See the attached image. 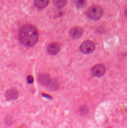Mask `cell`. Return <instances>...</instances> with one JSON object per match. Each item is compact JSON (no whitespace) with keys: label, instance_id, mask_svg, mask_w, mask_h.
Instances as JSON below:
<instances>
[{"label":"cell","instance_id":"6da1fadb","mask_svg":"<svg viewBox=\"0 0 127 128\" xmlns=\"http://www.w3.org/2000/svg\"><path fill=\"white\" fill-rule=\"evenodd\" d=\"M39 34L38 29L32 25H25L19 31V39L26 47H33L38 42Z\"/></svg>","mask_w":127,"mask_h":128},{"label":"cell","instance_id":"7a4b0ae2","mask_svg":"<svg viewBox=\"0 0 127 128\" xmlns=\"http://www.w3.org/2000/svg\"><path fill=\"white\" fill-rule=\"evenodd\" d=\"M102 14H103V11H102L101 7L98 5H93L91 7L87 13L88 17L93 20H100L102 17Z\"/></svg>","mask_w":127,"mask_h":128},{"label":"cell","instance_id":"3957f363","mask_svg":"<svg viewBox=\"0 0 127 128\" xmlns=\"http://www.w3.org/2000/svg\"><path fill=\"white\" fill-rule=\"evenodd\" d=\"M95 49V44L91 40H86L80 46V50L83 54H90Z\"/></svg>","mask_w":127,"mask_h":128},{"label":"cell","instance_id":"277c9868","mask_svg":"<svg viewBox=\"0 0 127 128\" xmlns=\"http://www.w3.org/2000/svg\"><path fill=\"white\" fill-rule=\"evenodd\" d=\"M105 73V68L102 64H97L92 68V74L96 77H102Z\"/></svg>","mask_w":127,"mask_h":128},{"label":"cell","instance_id":"5b68a950","mask_svg":"<svg viewBox=\"0 0 127 128\" xmlns=\"http://www.w3.org/2000/svg\"><path fill=\"white\" fill-rule=\"evenodd\" d=\"M69 36L71 37L73 39H77L79 38L80 37L83 35V29L81 27H73L70 30H69Z\"/></svg>","mask_w":127,"mask_h":128},{"label":"cell","instance_id":"8992f818","mask_svg":"<svg viewBox=\"0 0 127 128\" xmlns=\"http://www.w3.org/2000/svg\"><path fill=\"white\" fill-rule=\"evenodd\" d=\"M19 93L16 88L8 89L5 93V97L8 100H15L19 97Z\"/></svg>","mask_w":127,"mask_h":128},{"label":"cell","instance_id":"52a82bcc","mask_svg":"<svg viewBox=\"0 0 127 128\" xmlns=\"http://www.w3.org/2000/svg\"><path fill=\"white\" fill-rule=\"evenodd\" d=\"M60 51V45L58 43H51L47 47V52L50 55L55 56Z\"/></svg>","mask_w":127,"mask_h":128},{"label":"cell","instance_id":"ba28073f","mask_svg":"<svg viewBox=\"0 0 127 128\" xmlns=\"http://www.w3.org/2000/svg\"><path fill=\"white\" fill-rule=\"evenodd\" d=\"M39 82L41 83L43 85H48L49 83L50 82V76L47 73H41L39 76Z\"/></svg>","mask_w":127,"mask_h":128},{"label":"cell","instance_id":"9c48e42d","mask_svg":"<svg viewBox=\"0 0 127 128\" xmlns=\"http://www.w3.org/2000/svg\"><path fill=\"white\" fill-rule=\"evenodd\" d=\"M49 4L48 0H35V6L39 8V9H43V8H46Z\"/></svg>","mask_w":127,"mask_h":128},{"label":"cell","instance_id":"30bf717a","mask_svg":"<svg viewBox=\"0 0 127 128\" xmlns=\"http://www.w3.org/2000/svg\"><path fill=\"white\" fill-rule=\"evenodd\" d=\"M67 2L66 0H55V1L53 2V5H54V6L56 8L61 9V8H64L65 5H66Z\"/></svg>","mask_w":127,"mask_h":128},{"label":"cell","instance_id":"8fae6325","mask_svg":"<svg viewBox=\"0 0 127 128\" xmlns=\"http://www.w3.org/2000/svg\"><path fill=\"white\" fill-rule=\"evenodd\" d=\"M49 88L52 89V90H56L57 88H58V82H57V80H51L50 82L47 85Z\"/></svg>","mask_w":127,"mask_h":128},{"label":"cell","instance_id":"7c38bea8","mask_svg":"<svg viewBox=\"0 0 127 128\" xmlns=\"http://www.w3.org/2000/svg\"><path fill=\"white\" fill-rule=\"evenodd\" d=\"M86 3H87V2L85 0H76L74 2V5L77 8H81L86 5Z\"/></svg>","mask_w":127,"mask_h":128},{"label":"cell","instance_id":"4fadbf2b","mask_svg":"<svg viewBox=\"0 0 127 128\" xmlns=\"http://www.w3.org/2000/svg\"><path fill=\"white\" fill-rule=\"evenodd\" d=\"M88 107H87L86 106H81L79 108V112L81 113V115H86L88 113Z\"/></svg>","mask_w":127,"mask_h":128},{"label":"cell","instance_id":"5bb4252c","mask_svg":"<svg viewBox=\"0 0 127 128\" xmlns=\"http://www.w3.org/2000/svg\"><path fill=\"white\" fill-rule=\"evenodd\" d=\"M27 82H28V84H32L34 82V78L31 76H27Z\"/></svg>","mask_w":127,"mask_h":128},{"label":"cell","instance_id":"9a60e30c","mask_svg":"<svg viewBox=\"0 0 127 128\" xmlns=\"http://www.w3.org/2000/svg\"><path fill=\"white\" fill-rule=\"evenodd\" d=\"M42 95H43V97H45V98L52 99V97H50V95H48V94H43V93H42Z\"/></svg>","mask_w":127,"mask_h":128}]
</instances>
